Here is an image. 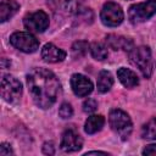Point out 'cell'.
<instances>
[{"label": "cell", "mask_w": 156, "mask_h": 156, "mask_svg": "<svg viewBox=\"0 0 156 156\" xmlns=\"http://www.w3.org/2000/svg\"><path fill=\"white\" fill-rule=\"evenodd\" d=\"M29 94L37 106L41 108L51 107L60 90V83L56 76L45 68H34L27 76Z\"/></svg>", "instance_id": "obj_1"}, {"label": "cell", "mask_w": 156, "mask_h": 156, "mask_svg": "<svg viewBox=\"0 0 156 156\" xmlns=\"http://www.w3.org/2000/svg\"><path fill=\"white\" fill-rule=\"evenodd\" d=\"M130 62L141 72L145 78H150L152 73V58L151 51L147 46H139L133 48L129 51Z\"/></svg>", "instance_id": "obj_2"}, {"label": "cell", "mask_w": 156, "mask_h": 156, "mask_svg": "<svg viewBox=\"0 0 156 156\" xmlns=\"http://www.w3.org/2000/svg\"><path fill=\"white\" fill-rule=\"evenodd\" d=\"M108 122L112 128L123 140H126L132 133V121L129 116L122 110H112L108 116Z\"/></svg>", "instance_id": "obj_3"}, {"label": "cell", "mask_w": 156, "mask_h": 156, "mask_svg": "<svg viewBox=\"0 0 156 156\" xmlns=\"http://www.w3.org/2000/svg\"><path fill=\"white\" fill-rule=\"evenodd\" d=\"M156 13V0H147L145 2L135 4L129 7L128 16L133 24L145 22Z\"/></svg>", "instance_id": "obj_4"}, {"label": "cell", "mask_w": 156, "mask_h": 156, "mask_svg": "<svg viewBox=\"0 0 156 156\" xmlns=\"http://www.w3.org/2000/svg\"><path fill=\"white\" fill-rule=\"evenodd\" d=\"M22 95V84L12 76H4L1 79V96L5 101L13 104L20 100Z\"/></svg>", "instance_id": "obj_5"}, {"label": "cell", "mask_w": 156, "mask_h": 156, "mask_svg": "<svg viewBox=\"0 0 156 156\" xmlns=\"http://www.w3.org/2000/svg\"><path fill=\"white\" fill-rule=\"evenodd\" d=\"M10 43L18 50L23 52H34L39 48L38 39L27 32H16L10 37Z\"/></svg>", "instance_id": "obj_6"}, {"label": "cell", "mask_w": 156, "mask_h": 156, "mask_svg": "<svg viewBox=\"0 0 156 156\" xmlns=\"http://www.w3.org/2000/svg\"><path fill=\"white\" fill-rule=\"evenodd\" d=\"M100 18L105 26L116 27V26L122 23L124 15H123V11L118 4L108 1L104 5L101 13H100Z\"/></svg>", "instance_id": "obj_7"}, {"label": "cell", "mask_w": 156, "mask_h": 156, "mask_svg": "<svg viewBox=\"0 0 156 156\" xmlns=\"http://www.w3.org/2000/svg\"><path fill=\"white\" fill-rule=\"evenodd\" d=\"M23 23H24V27L29 32L43 33L49 27V17L44 11L39 10V11L27 15L24 17Z\"/></svg>", "instance_id": "obj_8"}, {"label": "cell", "mask_w": 156, "mask_h": 156, "mask_svg": "<svg viewBox=\"0 0 156 156\" xmlns=\"http://www.w3.org/2000/svg\"><path fill=\"white\" fill-rule=\"evenodd\" d=\"M71 87L77 96H87L93 91L91 80L79 73H76L71 77Z\"/></svg>", "instance_id": "obj_9"}, {"label": "cell", "mask_w": 156, "mask_h": 156, "mask_svg": "<svg viewBox=\"0 0 156 156\" xmlns=\"http://www.w3.org/2000/svg\"><path fill=\"white\" fill-rule=\"evenodd\" d=\"M83 145V140L80 138V135L78 133H76L72 129L66 130L62 134V139H61V149L66 152H74L82 149Z\"/></svg>", "instance_id": "obj_10"}, {"label": "cell", "mask_w": 156, "mask_h": 156, "mask_svg": "<svg viewBox=\"0 0 156 156\" xmlns=\"http://www.w3.org/2000/svg\"><path fill=\"white\" fill-rule=\"evenodd\" d=\"M41 57L46 62L55 63V62L63 61L66 58V52L62 49H58L54 44L49 43V44H45L44 48L41 49Z\"/></svg>", "instance_id": "obj_11"}, {"label": "cell", "mask_w": 156, "mask_h": 156, "mask_svg": "<svg viewBox=\"0 0 156 156\" xmlns=\"http://www.w3.org/2000/svg\"><path fill=\"white\" fill-rule=\"evenodd\" d=\"M106 43L110 48L113 50H124V51H130L134 48V43L132 39L116 35V34H110L106 37Z\"/></svg>", "instance_id": "obj_12"}, {"label": "cell", "mask_w": 156, "mask_h": 156, "mask_svg": "<svg viewBox=\"0 0 156 156\" xmlns=\"http://www.w3.org/2000/svg\"><path fill=\"white\" fill-rule=\"evenodd\" d=\"M18 10L20 5L15 0H2L0 4V21L5 22L10 20Z\"/></svg>", "instance_id": "obj_13"}, {"label": "cell", "mask_w": 156, "mask_h": 156, "mask_svg": "<svg viewBox=\"0 0 156 156\" xmlns=\"http://www.w3.org/2000/svg\"><path fill=\"white\" fill-rule=\"evenodd\" d=\"M117 77L126 88H134L139 84V79L136 74L128 68H124V67L119 68L117 71Z\"/></svg>", "instance_id": "obj_14"}, {"label": "cell", "mask_w": 156, "mask_h": 156, "mask_svg": "<svg viewBox=\"0 0 156 156\" xmlns=\"http://www.w3.org/2000/svg\"><path fill=\"white\" fill-rule=\"evenodd\" d=\"M105 123V118L101 115H91L90 117H88L85 126H84V130L88 134H95L99 130H101V128L104 127Z\"/></svg>", "instance_id": "obj_15"}, {"label": "cell", "mask_w": 156, "mask_h": 156, "mask_svg": "<svg viewBox=\"0 0 156 156\" xmlns=\"http://www.w3.org/2000/svg\"><path fill=\"white\" fill-rule=\"evenodd\" d=\"M113 84V78L110 72L101 71L98 76V90L100 93H107Z\"/></svg>", "instance_id": "obj_16"}, {"label": "cell", "mask_w": 156, "mask_h": 156, "mask_svg": "<svg viewBox=\"0 0 156 156\" xmlns=\"http://www.w3.org/2000/svg\"><path fill=\"white\" fill-rule=\"evenodd\" d=\"M141 136L144 139L155 140L156 139V118H151L141 128Z\"/></svg>", "instance_id": "obj_17"}, {"label": "cell", "mask_w": 156, "mask_h": 156, "mask_svg": "<svg viewBox=\"0 0 156 156\" xmlns=\"http://www.w3.org/2000/svg\"><path fill=\"white\" fill-rule=\"evenodd\" d=\"M90 52H91V56L98 61H102L108 56L107 49L100 43H93L90 46Z\"/></svg>", "instance_id": "obj_18"}, {"label": "cell", "mask_w": 156, "mask_h": 156, "mask_svg": "<svg viewBox=\"0 0 156 156\" xmlns=\"http://www.w3.org/2000/svg\"><path fill=\"white\" fill-rule=\"evenodd\" d=\"M88 48H89V44L84 40H79V41H76L73 45H72V54L76 58H79L82 56H84L88 51Z\"/></svg>", "instance_id": "obj_19"}, {"label": "cell", "mask_w": 156, "mask_h": 156, "mask_svg": "<svg viewBox=\"0 0 156 156\" xmlns=\"http://www.w3.org/2000/svg\"><path fill=\"white\" fill-rule=\"evenodd\" d=\"M58 115L62 118H69L73 115V108L69 104H62L58 108Z\"/></svg>", "instance_id": "obj_20"}, {"label": "cell", "mask_w": 156, "mask_h": 156, "mask_svg": "<svg viewBox=\"0 0 156 156\" xmlns=\"http://www.w3.org/2000/svg\"><path fill=\"white\" fill-rule=\"evenodd\" d=\"M98 108V102L94 99H87L83 104V111L87 113H93Z\"/></svg>", "instance_id": "obj_21"}, {"label": "cell", "mask_w": 156, "mask_h": 156, "mask_svg": "<svg viewBox=\"0 0 156 156\" xmlns=\"http://www.w3.org/2000/svg\"><path fill=\"white\" fill-rule=\"evenodd\" d=\"M13 151H12V147L10 144L7 143H2L1 146H0V155L1 156H6V155H12Z\"/></svg>", "instance_id": "obj_22"}, {"label": "cell", "mask_w": 156, "mask_h": 156, "mask_svg": "<svg viewBox=\"0 0 156 156\" xmlns=\"http://www.w3.org/2000/svg\"><path fill=\"white\" fill-rule=\"evenodd\" d=\"M43 152L46 154V155H52L55 152V147H54V144L51 141H48L43 145Z\"/></svg>", "instance_id": "obj_23"}, {"label": "cell", "mask_w": 156, "mask_h": 156, "mask_svg": "<svg viewBox=\"0 0 156 156\" xmlns=\"http://www.w3.org/2000/svg\"><path fill=\"white\" fill-rule=\"evenodd\" d=\"M143 155H156V144H150L143 150Z\"/></svg>", "instance_id": "obj_24"}, {"label": "cell", "mask_w": 156, "mask_h": 156, "mask_svg": "<svg viewBox=\"0 0 156 156\" xmlns=\"http://www.w3.org/2000/svg\"><path fill=\"white\" fill-rule=\"evenodd\" d=\"M91 154H104V155H107V152H105V151H89V152H87V155H91Z\"/></svg>", "instance_id": "obj_25"}]
</instances>
